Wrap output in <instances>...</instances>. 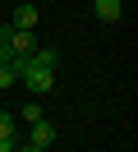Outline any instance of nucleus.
Returning <instances> with one entry per match:
<instances>
[{
    "instance_id": "obj_1",
    "label": "nucleus",
    "mask_w": 138,
    "mask_h": 152,
    "mask_svg": "<svg viewBox=\"0 0 138 152\" xmlns=\"http://www.w3.org/2000/svg\"><path fill=\"white\" fill-rule=\"evenodd\" d=\"M18 60V78L28 83V92L32 97H42V92H51L55 88V46H32L28 56H14Z\"/></svg>"
},
{
    "instance_id": "obj_2",
    "label": "nucleus",
    "mask_w": 138,
    "mask_h": 152,
    "mask_svg": "<svg viewBox=\"0 0 138 152\" xmlns=\"http://www.w3.org/2000/svg\"><path fill=\"white\" fill-rule=\"evenodd\" d=\"M28 143L46 152V148H51V143H55V124L46 120V115H42V120H32V134H28Z\"/></svg>"
},
{
    "instance_id": "obj_3",
    "label": "nucleus",
    "mask_w": 138,
    "mask_h": 152,
    "mask_svg": "<svg viewBox=\"0 0 138 152\" xmlns=\"http://www.w3.org/2000/svg\"><path fill=\"white\" fill-rule=\"evenodd\" d=\"M92 14L101 23H120L124 19V0H92Z\"/></svg>"
},
{
    "instance_id": "obj_4",
    "label": "nucleus",
    "mask_w": 138,
    "mask_h": 152,
    "mask_svg": "<svg viewBox=\"0 0 138 152\" xmlns=\"http://www.w3.org/2000/svg\"><path fill=\"white\" fill-rule=\"evenodd\" d=\"M37 19H42V14H37V5H28V0L14 10V28H23V32H32V28H37Z\"/></svg>"
},
{
    "instance_id": "obj_5",
    "label": "nucleus",
    "mask_w": 138,
    "mask_h": 152,
    "mask_svg": "<svg viewBox=\"0 0 138 152\" xmlns=\"http://www.w3.org/2000/svg\"><path fill=\"white\" fill-rule=\"evenodd\" d=\"M18 83V60H0V88H14Z\"/></svg>"
},
{
    "instance_id": "obj_6",
    "label": "nucleus",
    "mask_w": 138,
    "mask_h": 152,
    "mask_svg": "<svg viewBox=\"0 0 138 152\" xmlns=\"http://www.w3.org/2000/svg\"><path fill=\"white\" fill-rule=\"evenodd\" d=\"M0 138H18V115L14 111H0Z\"/></svg>"
},
{
    "instance_id": "obj_7",
    "label": "nucleus",
    "mask_w": 138,
    "mask_h": 152,
    "mask_svg": "<svg viewBox=\"0 0 138 152\" xmlns=\"http://www.w3.org/2000/svg\"><path fill=\"white\" fill-rule=\"evenodd\" d=\"M18 120H23V124H32V120H42V106H37V102H28V106H18Z\"/></svg>"
},
{
    "instance_id": "obj_8",
    "label": "nucleus",
    "mask_w": 138,
    "mask_h": 152,
    "mask_svg": "<svg viewBox=\"0 0 138 152\" xmlns=\"http://www.w3.org/2000/svg\"><path fill=\"white\" fill-rule=\"evenodd\" d=\"M18 148V138H0V152H14Z\"/></svg>"
},
{
    "instance_id": "obj_9",
    "label": "nucleus",
    "mask_w": 138,
    "mask_h": 152,
    "mask_svg": "<svg viewBox=\"0 0 138 152\" xmlns=\"http://www.w3.org/2000/svg\"><path fill=\"white\" fill-rule=\"evenodd\" d=\"M14 152H42V148H32V143H18V148Z\"/></svg>"
},
{
    "instance_id": "obj_10",
    "label": "nucleus",
    "mask_w": 138,
    "mask_h": 152,
    "mask_svg": "<svg viewBox=\"0 0 138 152\" xmlns=\"http://www.w3.org/2000/svg\"><path fill=\"white\" fill-rule=\"evenodd\" d=\"M0 60H5V56H0Z\"/></svg>"
}]
</instances>
